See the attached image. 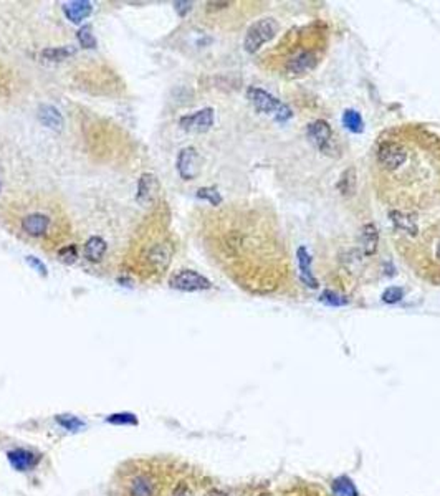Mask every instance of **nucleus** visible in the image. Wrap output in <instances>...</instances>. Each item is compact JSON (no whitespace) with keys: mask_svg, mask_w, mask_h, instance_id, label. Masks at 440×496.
<instances>
[{"mask_svg":"<svg viewBox=\"0 0 440 496\" xmlns=\"http://www.w3.org/2000/svg\"><path fill=\"white\" fill-rule=\"evenodd\" d=\"M161 456H137L124 461L113 477V496H172L176 481Z\"/></svg>","mask_w":440,"mask_h":496,"instance_id":"nucleus-1","label":"nucleus"},{"mask_svg":"<svg viewBox=\"0 0 440 496\" xmlns=\"http://www.w3.org/2000/svg\"><path fill=\"white\" fill-rule=\"evenodd\" d=\"M247 98L250 99V103L255 106L258 113L270 114L271 118L277 119L278 123H285V121H288L293 116L290 106L285 105V103L275 98L273 94L266 93L265 89L257 88V86L248 88Z\"/></svg>","mask_w":440,"mask_h":496,"instance_id":"nucleus-2","label":"nucleus"},{"mask_svg":"<svg viewBox=\"0 0 440 496\" xmlns=\"http://www.w3.org/2000/svg\"><path fill=\"white\" fill-rule=\"evenodd\" d=\"M278 25L273 19H262L257 20L255 24L250 25V28L247 30V35H245L244 46L248 53H255V51L260 50V46L263 43L270 42L271 38L277 35Z\"/></svg>","mask_w":440,"mask_h":496,"instance_id":"nucleus-3","label":"nucleus"},{"mask_svg":"<svg viewBox=\"0 0 440 496\" xmlns=\"http://www.w3.org/2000/svg\"><path fill=\"white\" fill-rule=\"evenodd\" d=\"M169 287L179 291H202L210 290L212 283L194 270H179L169 278Z\"/></svg>","mask_w":440,"mask_h":496,"instance_id":"nucleus-4","label":"nucleus"},{"mask_svg":"<svg viewBox=\"0 0 440 496\" xmlns=\"http://www.w3.org/2000/svg\"><path fill=\"white\" fill-rule=\"evenodd\" d=\"M407 159V151L404 149V146H400L399 142L386 141L382 142L381 148L378 149V161L382 167H386L387 171L399 169L400 166Z\"/></svg>","mask_w":440,"mask_h":496,"instance_id":"nucleus-5","label":"nucleus"},{"mask_svg":"<svg viewBox=\"0 0 440 496\" xmlns=\"http://www.w3.org/2000/svg\"><path fill=\"white\" fill-rule=\"evenodd\" d=\"M214 124V110L212 108H204V110L197 111V113L184 116L179 121V126L184 131L189 132H205L212 128Z\"/></svg>","mask_w":440,"mask_h":496,"instance_id":"nucleus-6","label":"nucleus"},{"mask_svg":"<svg viewBox=\"0 0 440 496\" xmlns=\"http://www.w3.org/2000/svg\"><path fill=\"white\" fill-rule=\"evenodd\" d=\"M318 63L316 53L312 50H301L298 53H295L287 62V71L290 75H305V73L312 71Z\"/></svg>","mask_w":440,"mask_h":496,"instance_id":"nucleus-7","label":"nucleus"},{"mask_svg":"<svg viewBox=\"0 0 440 496\" xmlns=\"http://www.w3.org/2000/svg\"><path fill=\"white\" fill-rule=\"evenodd\" d=\"M158 191H159V180L156 176L151 174V172L142 174L139 182H137V194H136L137 204L141 205L153 204L154 198L158 196Z\"/></svg>","mask_w":440,"mask_h":496,"instance_id":"nucleus-8","label":"nucleus"},{"mask_svg":"<svg viewBox=\"0 0 440 496\" xmlns=\"http://www.w3.org/2000/svg\"><path fill=\"white\" fill-rule=\"evenodd\" d=\"M51 220L46 214L32 212L22 219V230L30 237H42L49 232Z\"/></svg>","mask_w":440,"mask_h":496,"instance_id":"nucleus-9","label":"nucleus"},{"mask_svg":"<svg viewBox=\"0 0 440 496\" xmlns=\"http://www.w3.org/2000/svg\"><path fill=\"white\" fill-rule=\"evenodd\" d=\"M197 151L189 146V148L180 149L178 154V161H176V167H178L179 176L184 180H192L197 176Z\"/></svg>","mask_w":440,"mask_h":496,"instance_id":"nucleus-10","label":"nucleus"},{"mask_svg":"<svg viewBox=\"0 0 440 496\" xmlns=\"http://www.w3.org/2000/svg\"><path fill=\"white\" fill-rule=\"evenodd\" d=\"M306 135H308L310 141H312L318 149L326 151L331 142V137H333V131H331V126L326 121L318 119L310 124L308 129H306Z\"/></svg>","mask_w":440,"mask_h":496,"instance_id":"nucleus-11","label":"nucleus"},{"mask_svg":"<svg viewBox=\"0 0 440 496\" xmlns=\"http://www.w3.org/2000/svg\"><path fill=\"white\" fill-rule=\"evenodd\" d=\"M93 12V3L88 0H71L63 3V14L71 24H80L81 20L88 19Z\"/></svg>","mask_w":440,"mask_h":496,"instance_id":"nucleus-12","label":"nucleus"},{"mask_svg":"<svg viewBox=\"0 0 440 496\" xmlns=\"http://www.w3.org/2000/svg\"><path fill=\"white\" fill-rule=\"evenodd\" d=\"M171 255H172V248L169 247V243H158L149 248L148 255H146V260H148V263L154 270L162 271L167 268V265H169Z\"/></svg>","mask_w":440,"mask_h":496,"instance_id":"nucleus-13","label":"nucleus"},{"mask_svg":"<svg viewBox=\"0 0 440 496\" xmlns=\"http://www.w3.org/2000/svg\"><path fill=\"white\" fill-rule=\"evenodd\" d=\"M296 257H298L301 282H303L306 287H310V288H318L316 278H314L312 273V257H310L308 250H306L305 247H300L298 252H296Z\"/></svg>","mask_w":440,"mask_h":496,"instance_id":"nucleus-14","label":"nucleus"},{"mask_svg":"<svg viewBox=\"0 0 440 496\" xmlns=\"http://www.w3.org/2000/svg\"><path fill=\"white\" fill-rule=\"evenodd\" d=\"M38 119L43 126L55 129V131H62L63 128V116L55 106L42 105L38 110Z\"/></svg>","mask_w":440,"mask_h":496,"instance_id":"nucleus-15","label":"nucleus"},{"mask_svg":"<svg viewBox=\"0 0 440 496\" xmlns=\"http://www.w3.org/2000/svg\"><path fill=\"white\" fill-rule=\"evenodd\" d=\"M106 248H108L106 241L103 240L101 237L94 235V237H92V239L86 240L85 250H83L85 258L88 262H93V263L101 262L103 257H105V253H106Z\"/></svg>","mask_w":440,"mask_h":496,"instance_id":"nucleus-16","label":"nucleus"},{"mask_svg":"<svg viewBox=\"0 0 440 496\" xmlns=\"http://www.w3.org/2000/svg\"><path fill=\"white\" fill-rule=\"evenodd\" d=\"M361 240H362V248H364V255H374L376 253L378 243H379V234L378 228L373 225V223H366L362 227L361 232Z\"/></svg>","mask_w":440,"mask_h":496,"instance_id":"nucleus-17","label":"nucleus"},{"mask_svg":"<svg viewBox=\"0 0 440 496\" xmlns=\"http://www.w3.org/2000/svg\"><path fill=\"white\" fill-rule=\"evenodd\" d=\"M389 215H391L392 222H394L396 228H399V230H403V232H407L409 235L417 234V223H416V219H414L412 215L399 212V210H392Z\"/></svg>","mask_w":440,"mask_h":496,"instance_id":"nucleus-18","label":"nucleus"},{"mask_svg":"<svg viewBox=\"0 0 440 496\" xmlns=\"http://www.w3.org/2000/svg\"><path fill=\"white\" fill-rule=\"evenodd\" d=\"M75 49H73L71 45L67 46H55V49H45L42 50L40 57L42 60H45V62H63V60H67L68 57H71V55H75Z\"/></svg>","mask_w":440,"mask_h":496,"instance_id":"nucleus-19","label":"nucleus"},{"mask_svg":"<svg viewBox=\"0 0 440 496\" xmlns=\"http://www.w3.org/2000/svg\"><path fill=\"white\" fill-rule=\"evenodd\" d=\"M333 493L335 496H357V490L348 477H339L333 481Z\"/></svg>","mask_w":440,"mask_h":496,"instance_id":"nucleus-20","label":"nucleus"},{"mask_svg":"<svg viewBox=\"0 0 440 496\" xmlns=\"http://www.w3.org/2000/svg\"><path fill=\"white\" fill-rule=\"evenodd\" d=\"M343 124L344 128L349 129L351 132H361L364 129V123H362L361 114L355 110H346L343 114Z\"/></svg>","mask_w":440,"mask_h":496,"instance_id":"nucleus-21","label":"nucleus"},{"mask_svg":"<svg viewBox=\"0 0 440 496\" xmlns=\"http://www.w3.org/2000/svg\"><path fill=\"white\" fill-rule=\"evenodd\" d=\"M338 189L343 196H351V194L356 191V171L353 169V167L351 169L344 171V174L341 176Z\"/></svg>","mask_w":440,"mask_h":496,"instance_id":"nucleus-22","label":"nucleus"},{"mask_svg":"<svg viewBox=\"0 0 440 496\" xmlns=\"http://www.w3.org/2000/svg\"><path fill=\"white\" fill-rule=\"evenodd\" d=\"M76 37H78L80 45L83 46V49H94V46H96V38L93 35L92 25L80 27L78 32H76Z\"/></svg>","mask_w":440,"mask_h":496,"instance_id":"nucleus-23","label":"nucleus"},{"mask_svg":"<svg viewBox=\"0 0 440 496\" xmlns=\"http://www.w3.org/2000/svg\"><path fill=\"white\" fill-rule=\"evenodd\" d=\"M58 260L65 263V265H71V263H75L78 260V248H76V245H65L58 250Z\"/></svg>","mask_w":440,"mask_h":496,"instance_id":"nucleus-24","label":"nucleus"},{"mask_svg":"<svg viewBox=\"0 0 440 496\" xmlns=\"http://www.w3.org/2000/svg\"><path fill=\"white\" fill-rule=\"evenodd\" d=\"M197 197L202 198V200L210 202L212 205H220L222 204V196L215 187H201L197 191Z\"/></svg>","mask_w":440,"mask_h":496,"instance_id":"nucleus-25","label":"nucleus"},{"mask_svg":"<svg viewBox=\"0 0 440 496\" xmlns=\"http://www.w3.org/2000/svg\"><path fill=\"white\" fill-rule=\"evenodd\" d=\"M320 300L325 305H330V306H346L348 305V298L341 296V295H338V293H335L331 290L323 291V295H321Z\"/></svg>","mask_w":440,"mask_h":496,"instance_id":"nucleus-26","label":"nucleus"},{"mask_svg":"<svg viewBox=\"0 0 440 496\" xmlns=\"http://www.w3.org/2000/svg\"><path fill=\"white\" fill-rule=\"evenodd\" d=\"M403 296H404L403 288L389 287L386 291L382 293V301H384V303L394 305V303H398V301L403 300Z\"/></svg>","mask_w":440,"mask_h":496,"instance_id":"nucleus-27","label":"nucleus"},{"mask_svg":"<svg viewBox=\"0 0 440 496\" xmlns=\"http://www.w3.org/2000/svg\"><path fill=\"white\" fill-rule=\"evenodd\" d=\"M25 260H27V263L30 266H32L33 270L38 271V273L42 275V277H46L49 275V270H46V266H45V263H43L42 260H38L37 257H32V255H28V257H25Z\"/></svg>","mask_w":440,"mask_h":496,"instance_id":"nucleus-28","label":"nucleus"},{"mask_svg":"<svg viewBox=\"0 0 440 496\" xmlns=\"http://www.w3.org/2000/svg\"><path fill=\"white\" fill-rule=\"evenodd\" d=\"M174 8H176V12L180 17H185L191 12V8H192V2H174Z\"/></svg>","mask_w":440,"mask_h":496,"instance_id":"nucleus-29","label":"nucleus"},{"mask_svg":"<svg viewBox=\"0 0 440 496\" xmlns=\"http://www.w3.org/2000/svg\"><path fill=\"white\" fill-rule=\"evenodd\" d=\"M207 496H228V495L222 493V491H210V493L207 495Z\"/></svg>","mask_w":440,"mask_h":496,"instance_id":"nucleus-30","label":"nucleus"},{"mask_svg":"<svg viewBox=\"0 0 440 496\" xmlns=\"http://www.w3.org/2000/svg\"><path fill=\"white\" fill-rule=\"evenodd\" d=\"M437 257L440 258V241H439V247H437Z\"/></svg>","mask_w":440,"mask_h":496,"instance_id":"nucleus-31","label":"nucleus"},{"mask_svg":"<svg viewBox=\"0 0 440 496\" xmlns=\"http://www.w3.org/2000/svg\"><path fill=\"white\" fill-rule=\"evenodd\" d=\"M260 496H273V495H270V493H263V495H260Z\"/></svg>","mask_w":440,"mask_h":496,"instance_id":"nucleus-32","label":"nucleus"},{"mask_svg":"<svg viewBox=\"0 0 440 496\" xmlns=\"http://www.w3.org/2000/svg\"><path fill=\"white\" fill-rule=\"evenodd\" d=\"M0 191H2V185H0Z\"/></svg>","mask_w":440,"mask_h":496,"instance_id":"nucleus-33","label":"nucleus"}]
</instances>
